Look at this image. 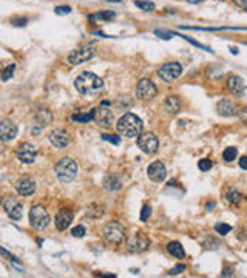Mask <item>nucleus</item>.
<instances>
[{
    "instance_id": "obj_1",
    "label": "nucleus",
    "mask_w": 247,
    "mask_h": 278,
    "mask_svg": "<svg viewBox=\"0 0 247 278\" xmlns=\"http://www.w3.org/2000/svg\"><path fill=\"white\" fill-rule=\"evenodd\" d=\"M74 87L84 96H96L104 90V80L99 76H96L94 73L85 71L80 76H77V79L74 80Z\"/></svg>"
},
{
    "instance_id": "obj_2",
    "label": "nucleus",
    "mask_w": 247,
    "mask_h": 278,
    "mask_svg": "<svg viewBox=\"0 0 247 278\" xmlns=\"http://www.w3.org/2000/svg\"><path fill=\"white\" fill-rule=\"evenodd\" d=\"M116 128H117V132L122 136H126V138H136V136H139L142 133L144 124H142V119L138 118L136 115L126 113V115H124L117 121Z\"/></svg>"
},
{
    "instance_id": "obj_3",
    "label": "nucleus",
    "mask_w": 247,
    "mask_h": 278,
    "mask_svg": "<svg viewBox=\"0 0 247 278\" xmlns=\"http://www.w3.org/2000/svg\"><path fill=\"white\" fill-rule=\"evenodd\" d=\"M56 175L62 182H71L77 176V164L71 158H62L56 164Z\"/></svg>"
},
{
    "instance_id": "obj_4",
    "label": "nucleus",
    "mask_w": 247,
    "mask_h": 278,
    "mask_svg": "<svg viewBox=\"0 0 247 278\" xmlns=\"http://www.w3.org/2000/svg\"><path fill=\"white\" fill-rule=\"evenodd\" d=\"M30 223L34 230H45L50 226V215L42 206H34L30 210Z\"/></svg>"
},
{
    "instance_id": "obj_5",
    "label": "nucleus",
    "mask_w": 247,
    "mask_h": 278,
    "mask_svg": "<svg viewBox=\"0 0 247 278\" xmlns=\"http://www.w3.org/2000/svg\"><path fill=\"white\" fill-rule=\"evenodd\" d=\"M102 233H104V238L111 244H120L124 238H126V229H124V226L117 221L105 224Z\"/></svg>"
},
{
    "instance_id": "obj_6",
    "label": "nucleus",
    "mask_w": 247,
    "mask_h": 278,
    "mask_svg": "<svg viewBox=\"0 0 247 278\" xmlns=\"http://www.w3.org/2000/svg\"><path fill=\"white\" fill-rule=\"evenodd\" d=\"M138 145L146 155H155L159 148V141L155 133H141L138 136Z\"/></svg>"
},
{
    "instance_id": "obj_7",
    "label": "nucleus",
    "mask_w": 247,
    "mask_h": 278,
    "mask_svg": "<svg viewBox=\"0 0 247 278\" xmlns=\"http://www.w3.org/2000/svg\"><path fill=\"white\" fill-rule=\"evenodd\" d=\"M158 95L156 85L150 79H141L136 85V98L141 101H152Z\"/></svg>"
},
{
    "instance_id": "obj_8",
    "label": "nucleus",
    "mask_w": 247,
    "mask_h": 278,
    "mask_svg": "<svg viewBox=\"0 0 247 278\" xmlns=\"http://www.w3.org/2000/svg\"><path fill=\"white\" fill-rule=\"evenodd\" d=\"M150 247V240L146 237L144 233L138 232L133 233L132 237L127 240V249L133 253H141V252H146Z\"/></svg>"
},
{
    "instance_id": "obj_9",
    "label": "nucleus",
    "mask_w": 247,
    "mask_h": 278,
    "mask_svg": "<svg viewBox=\"0 0 247 278\" xmlns=\"http://www.w3.org/2000/svg\"><path fill=\"white\" fill-rule=\"evenodd\" d=\"M94 56V47L93 45H82L79 48H76L74 51L70 53L68 56V62L71 65H79L82 62H87Z\"/></svg>"
},
{
    "instance_id": "obj_10",
    "label": "nucleus",
    "mask_w": 247,
    "mask_h": 278,
    "mask_svg": "<svg viewBox=\"0 0 247 278\" xmlns=\"http://www.w3.org/2000/svg\"><path fill=\"white\" fill-rule=\"evenodd\" d=\"M181 73H182V67L178 62H167L159 68L158 76L166 82H173L181 76Z\"/></svg>"
},
{
    "instance_id": "obj_11",
    "label": "nucleus",
    "mask_w": 247,
    "mask_h": 278,
    "mask_svg": "<svg viewBox=\"0 0 247 278\" xmlns=\"http://www.w3.org/2000/svg\"><path fill=\"white\" fill-rule=\"evenodd\" d=\"M37 156V150H36V147L30 142H24V144H20L19 148H17V158L20 162H24V164H31L34 162Z\"/></svg>"
},
{
    "instance_id": "obj_12",
    "label": "nucleus",
    "mask_w": 247,
    "mask_h": 278,
    "mask_svg": "<svg viewBox=\"0 0 247 278\" xmlns=\"http://www.w3.org/2000/svg\"><path fill=\"white\" fill-rule=\"evenodd\" d=\"M4 209L7 212V215L11 220H14V221L20 220V218H22V215H24V206L20 204V201L17 198H8V200H5Z\"/></svg>"
},
{
    "instance_id": "obj_13",
    "label": "nucleus",
    "mask_w": 247,
    "mask_h": 278,
    "mask_svg": "<svg viewBox=\"0 0 247 278\" xmlns=\"http://www.w3.org/2000/svg\"><path fill=\"white\" fill-rule=\"evenodd\" d=\"M93 121L99 125V127H111L113 124V113L110 109H107V105H102L99 109H94V116Z\"/></svg>"
},
{
    "instance_id": "obj_14",
    "label": "nucleus",
    "mask_w": 247,
    "mask_h": 278,
    "mask_svg": "<svg viewBox=\"0 0 247 278\" xmlns=\"http://www.w3.org/2000/svg\"><path fill=\"white\" fill-rule=\"evenodd\" d=\"M147 175H149V178H150L152 181H155V182H162L164 179H166V176H167L166 165H164L162 162H159V161L150 164L149 168H147Z\"/></svg>"
},
{
    "instance_id": "obj_15",
    "label": "nucleus",
    "mask_w": 247,
    "mask_h": 278,
    "mask_svg": "<svg viewBox=\"0 0 247 278\" xmlns=\"http://www.w3.org/2000/svg\"><path fill=\"white\" fill-rule=\"evenodd\" d=\"M71 221H73V212L70 209H60L57 212V215H56L54 224H56L57 230L64 232L65 229H68Z\"/></svg>"
},
{
    "instance_id": "obj_16",
    "label": "nucleus",
    "mask_w": 247,
    "mask_h": 278,
    "mask_svg": "<svg viewBox=\"0 0 247 278\" xmlns=\"http://www.w3.org/2000/svg\"><path fill=\"white\" fill-rule=\"evenodd\" d=\"M17 136V125L10 121L5 119L0 122V139L2 141H13Z\"/></svg>"
},
{
    "instance_id": "obj_17",
    "label": "nucleus",
    "mask_w": 247,
    "mask_h": 278,
    "mask_svg": "<svg viewBox=\"0 0 247 278\" xmlns=\"http://www.w3.org/2000/svg\"><path fill=\"white\" fill-rule=\"evenodd\" d=\"M16 190L19 192V195H22V197H31L36 192V182L31 178L24 176V178H20L17 181Z\"/></svg>"
},
{
    "instance_id": "obj_18",
    "label": "nucleus",
    "mask_w": 247,
    "mask_h": 278,
    "mask_svg": "<svg viewBox=\"0 0 247 278\" xmlns=\"http://www.w3.org/2000/svg\"><path fill=\"white\" fill-rule=\"evenodd\" d=\"M50 142L57 147V148H64L70 144V136L65 130H60V128H56V130H53L48 136Z\"/></svg>"
},
{
    "instance_id": "obj_19",
    "label": "nucleus",
    "mask_w": 247,
    "mask_h": 278,
    "mask_svg": "<svg viewBox=\"0 0 247 278\" xmlns=\"http://www.w3.org/2000/svg\"><path fill=\"white\" fill-rule=\"evenodd\" d=\"M216 112L221 115V116H225V118H232V116H236L238 115V107L235 102L229 101V99H222L218 102L216 105Z\"/></svg>"
},
{
    "instance_id": "obj_20",
    "label": "nucleus",
    "mask_w": 247,
    "mask_h": 278,
    "mask_svg": "<svg viewBox=\"0 0 247 278\" xmlns=\"http://www.w3.org/2000/svg\"><path fill=\"white\" fill-rule=\"evenodd\" d=\"M227 88H229V91L232 95L241 98L245 93V83H244L242 77H239V76H230L229 80H227Z\"/></svg>"
},
{
    "instance_id": "obj_21",
    "label": "nucleus",
    "mask_w": 247,
    "mask_h": 278,
    "mask_svg": "<svg viewBox=\"0 0 247 278\" xmlns=\"http://www.w3.org/2000/svg\"><path fill=\"white\" fill-rule=\"evenodd\" d=\"M102 187H104L107 192H116L122 187V181L117 175H107L104 178V181H102Z\"/></svg>"
},
{
    "instance_id": "obj_22",
    "label": "nucleus",
    "mask_w": 247,
    "mask_h": 278,
    "mask_svg": "<svg viewBox=\"0 0 247 278\" xmlns=\"http://www.w3.org/2000/svg\"><path fill=\"white\" fill-rule=\"evenodd\" d=\"M53 119V115L48 109H37L34 115V121L39 127H47Z\"/></svg>"
},
{
    "instance_id": "obj_23",
    "label": "nucleus",
    "mask_w": 247,
    "mask_h": 278,
    "mask_svg": "<svg viewBox=\"0 0 247 278\" xmlns=\"http://www.w3.org/2000/svg\"><path fill=\"white\" fill-rule=\"evenodd\" d=\"M164 110H166L169 115H176L181 110V101L176 96H170L164 102Z\"/></svg>"
},
{
    "instance_id": "obj_24",
    "label": "nucleus",
    "mask_w": 247,
    "mask_h": 278,
    "mask_svg": "<svg viewBox=\"0 0 247 278\" xmlns=\"http://www.w3.org/2000/svg\"><path fill=\"white\" fill-rule=\"evenodd\" d=\"M104 213H105V209H104V206H102V204H91V206H88L85 215L88 218L99 220V218H102V215H104Z\"/></svg>"
},
{
    "instance_id": "obj_25",
    "label": "nucleus",
    "mask_w": 247,
    "mask_h": 278,
    "mask_svg": "<svg viewBox=\"0 0 247 278\" xmlns=\"http://www.w3.org/2000/svg\"><path fill=\"white\" fill-rule=\"evenodd\" d=\"M167 250H169L170 255L176 256V258H184V256H185V250L181 246V243H178V241H170L167 244Z\"/></svg>"
},
{
    "instance_id": "obj_26",
    "label": "nucleus",
    "mask_w": 247,
    "mask_h": 278,
    "mask_svg": "<svg viewBox=\"0 0 247 278\" xmlns=\"http://www.w3.org/2000/svg\"><path fill=\"white\" fill-rule=\"evenodd\" d=\"M116 17V13L114 11H100V13H96V14H91L90 16V20H113Z\"/></svg>"
},
{
    "instance_id": "obj_27",
    "label": "nucleus",
    "mask_w": 247,
    "mask_h": 278,
    "mask_svg": "<svg viewBox=\"0 0 247 278\" xmlns=\"http://www.w3.org/2000/svg\"><path fill=\"white\" fill-rule=\"evenodd\" d=\"M93 116H94V109L90 113H76V115H73L71 116V121L80 122V124H87V122L93 121Z\"/></svg>"
},
{
    "instance_id": "obj_28",
    "label": "nucleus",
    "mask_w": 247,
    "mask_h": 278,
    "mask_svg": "<svg viewBox=\"0 0 247 278\" xmlns=\"http://www.w3.org/2000/svg\"><path fill=\"white\" fill-rule=\"evenodd\" d=\"M225 198H227V201L229 203H232V204H238L241 200H242V195H241V192L239 190H236V189H230L227 194H225Z\"/></svg>"
},
{
    "instance_id": "obj_29",
    "label": "nucleus",
    "mask_w": 247,
    "mask_h": 278,
    "mask_svg": "<svg viewBox=\"0 0 247 278\" xmlns=\"http://www.w3.org/2000/svg\"><path fill=\"white\" fill-rule=\"evenodd\" d=\"M236 156H238V150H236L235 147H227V148H225V150L222 152V158H224V161H227V162L235 161Z\"/></svg>"
},
{
    "instance_id": "obj_30",
    "label": "nucleus",
    "mask_w": 247,
    "mask_h": 278,
    "mask_svg": "<svg viewBox=\"0 0 247 278\" xmlns=\"http://www.w3.org/2000/svg\"><path fill=\"white\" fill-rule=\"evenodd\" d=\"M135 7L136 8H141L144 11H153L156 7L153 2H150V0H135Z\"/></svg>"
},
{
    "instance_id": "obj_31",
    "label": "nucleus",
    "mask_w": 247,
    "mask_h": 278,
    "mask_svg": "<svg viewBox=\"0 0 247 278\" xmlns=\"http://www.w3.org/2000/svg\"><path fill=\"white\" fill-rule=\"evenodd\" d=\"M14 71H16V65L13 63V65H8L4 71H2V80H10L13 76H14Z\"/></svg>"
},
{
    "instance_id": "obj_32",
    "label": "nucleus",
    "mask_w": 247,
    "mask_h": 278,
    "mask_svg": "<svg viewBox=\"0 0 247 278\" xmlns=\"http://www.w3.org/2000/svg\"><path fill=\"white\" fill-rule=\"evenodd\" d=\"M212 161L210 159H207V158H204V159H201L199 162H198V167H199V170L201 172H207V170H210L212 168Z\"/></svg>"
},
{
    "instance_id": "obj_33",
    "label": "nucleus",
    "mask_w": 247,
    "mask_h": 278,
    "mask_svg": "<svg viewBox=\"0 0 247 278\" xmlns=\"http://www.w3.org/2000/svg\"><path fill=\"white\" fill-rule=\"evenodd\" d=\"M215 230L219 233V235H227L230 230H232V227L229 226V224H224V223H218L216 226H215Z\"/></svg>"
},
{
    "instance_id": "obj_34",
    "label": "nucleus",
    "mask_w": 247,
    "mask_h": 278,
    "mask_svg": "<svg viewBox=\"0 0 247 278\" xmlns=\"http://www.w3.org/2000/svg\"><path fill=\"white\" fill-rule=\"evenodd\" d=\"M71 235L74 238H82L85 235V227L84 226H76L73 230H71Z\"/></svg>"
},
{
    "instance_id": "obj_35",
    "label": "nucleus",
    "mask_w": 247,
    "mask_h": 278,
    "mask_svg": "<svg viewBox=\"0 0 247 278\" xmlns=\"http://www.w3.org/2000/svg\"><path fill=\"white\" fill-rule=\"evenodd\" d=\"M152 215V207L150 206H144L142 210H141V220L142 221H147Z\"/></svg>"
},
{
    "instance_id": "obj_36",
    "label": "nucleus",
    "mask_w": 247,
    "mask_h": 278,
    "mask_svg": "<svg viewBox=\"0 0 247 278\" xmlns=\"http://www.w3.org/2000/svg\"><path fill=\"white\" fill-rule=\"evenodd\" d=\"M11 24L16 25V27H25L28 24V19L27 17H14L11 20Z\"/></svg>"
},
{
    "instance_id": "obj_37",
    "label": "nucleus",
    "mask_w": 247,
    "mask_h": 278,
    "mask_svg": "<svg viewBox=\"0 0 247 278\" xmlns=\"http://www.w3.org/2000/svg\"><path fill=\"white\" fill-rule=\"evenodd\" d=\"M102 139L108 141V142H111V144H114V145H119V142H120V138L116 136V135H102Z\"/></svg>"
},
{
    "instance_id": "obj_38",
    "label": "nucleus",
    "mask_w": 247,
    "mask_h": 278,
    "mask_svg": "<svg viewBox=\"0 0 247 278\" xmlns=\"http://www.w3.org/2000/svg\"><path fill=\"white\" fill-rule=\"evenodd\" d=\"M54 13L56 14H68V13H71V8L70 7H57L54 10Z\"/></svg>"
},
{
    "instance_id": "obj_39",
    "label": "nucleus",
    "mask_w": 247,
    "mask_h": 278,
    "mask_svg": "<svg viewBox=\"0 0 247 278\" xmlns=\"http://www.w3.org/2000/svg\"><path fill=\"white\" fill-rule=\"evenodd\" d=\"M184 270H185V266H184V264H179V266L173 267V269L169 272V275H178V273H181V272H184Z\"/></svg>"
},
{
    "instance_id": "obj_40",
    "label": "nucleus",
    "mask_w": 247,
    "mask_h": 278,
    "mask_svg": "<svg viewBox=\"0 0 247 278\" xmlns=\"http://www.w3.org/2000/svg\"><path fill=\"white\" fill-rule=\"evenodd\" d=\"M233 2H235V5H238V7L242 8V10L247 8V0H233Z\"/></svg>"
},
{
    "instance_id": "obj_41",
    "label": "nucleus",
    "mask_w": 247,
    "mask_h": 278,
    "mask_svg": "<svg viewBox=\"0 0 247 278\" xmlns=\"http://www.w3.org/2000/svg\"><path fill=\"white\" fill-rule=\"evenodd\" d=\"M155 33H156L158 36H161L162 39H170V33H164V31H159V30H156Z\"/></svg>"
},
{
    "instance_id": "obj_42",
    "label": "nucleus",
    "mask_w": 247,
    "mask_h": 278,
    "mask_svg": "<svg viewBox=\"0 0 247 278\" xmlns=\"http://www.w3.org/2000/svg\"><path fill=\"white\" fill-rule=\"evenodd\" d=\"M232 272H233L232 267H225V269L222 270V275H224V276H230V275H233Z\"/></svg>"
},
{
    "instance_id": "obj_43",
    "label": "nucleus",
    "mask_w": 247,
    "mask_h": 278,
    "mask_svg": "<svg viewBox=\"0 0 247 278\" xmlns=\"http://www.w3.org/2000/svg\"><path fill=\"white\" fill-rule=\"evenodd\" d=\"M239 165H241V168H242V170H245V168H247V158H245V156H242V158L239 159Z\"/></svg>"
},
{
    "instance_id": "obj_44",
    "label": "nucleus",
    "mask_w": 247,
    "mask_h": 278,
    "mask_svg": "<svg viewBox=\"0 0 247 278\" xmlns=\"http://www.w3.org/2000/svg\"><path fill=\"white\" fill-rule=\"evenodd\" d=\"M0 255H4V256H11V255H10L4 247H0Z\"/></svg>"
},
{
    "instance_id": "obj_45",
    "label": "nucleus",
    "mask_w": 247,
    "mask_h": 278,
    "mask_svg": "<svg viewBox=\"0 0 247 278\" xmlns=\"http://www.w3.org/2000/svg\"><path fill=\"white\" fill-rule=\"evenodd\" d=\"M241 119H242V122H245V109L241 110Z\"/></svg>"
},
{
    "instance_id": "obj_46",
    "label": "nucleus",
    "mask_w": 247,
    "mask_h": 278,
    "mask_svg": "<svg viewBox=\"0 0 247 278\" xmlns=\"http://www.w3.org/2000/svg\"><path fill=\"white\" fill-rule=\"evenodd\" d=\"M190 4H201V2H204V0H189Z\"/></svg>"
},
{
    "instance_id": "obj_47",
    "label": "nucleus",
    "mask_w": 247,
    "mask_h": 278,
    "mask_svg": "<svg viewBox=\"0 0 247 278\" xmlns=\"http://www.w3.org/2000/svg\"><path fill=\"white\" fill-rule=\"evenodd\" d=\"M213 207H215V203H209V204H207V209H209V210L213 209Z\"/></svg>"
},
{
    "instance_id": "obj_48",
    "label": "nucleus",
    "mask_w": 247,
    "mask_h": 278,
    "mask_svg": "<svg viewBox=\"0 0 247 278\" xmlns=\"http://www.w3.org/2000/svg\"><path fill=\"white\" fill-rule=\"evenodd\" d=\"M108 2H113V4H119L120 0H108Z\"/></svg>"
},
{
    "instance_id": "obj_49",
    "label": "nucleus",
    "mask_w": 247,
    "mask_h": 278,
    "mask_svg": "<svg viewBox=\"0 0 247 278\" xmlns=\"http://www.w3.org/2000/svg\"><path fill=\"white\" fill-rule=\"evenodd\" d=\"M0 204H2V194H0Z\"/></svg>"
},
{
    "instance_id": "obj_50",
    "label": "nucleus",
    "mask_w": 247,
    "mask_h": 278,
    "mask_svg": "<svg viewBox=\"0 0 247 278\" xmlns=\"http://www.w3.org/2000/svg\"><path fill=\"white\" fill-rule=\"evenodd\" d=\"M0 67H2V65H0Z\"/></svg>"
}]
</instances>
